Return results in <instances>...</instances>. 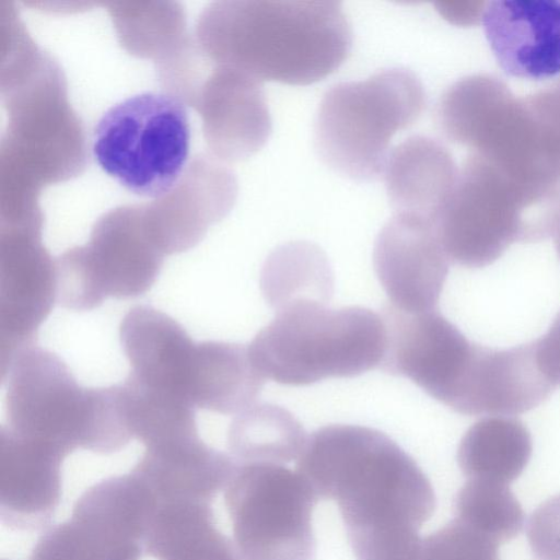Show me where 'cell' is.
<instances>
[{
  "label": "cell",
  "instance_id": "cell-1",
  "mask_svg": "<svg viewBox=\"0 0 560 560\" xmlns=\"http://www.w3.org/2000/svg\"><path fill=\"white\" fill-rule=\"evenodd\" d=\"M296 470L318 499L335 500L357 560H419V529L433 514V487L385 433L330 424L307 436Z\"/></svg>",
  "mask_w": 560,
  "mask_h": 560
},
{
  "label": "cell",
  "instance_id": "cell-2",
  "mask_svg": "<svg viewBox=\"0 0 560 560\" xmlns=\"http://www.w3.org/2000/svg\"><path fill=\"white\" fill-rule=\"evenodd\" d=\"M213 48L257 80L305 85L336 71L352 47L341 3L255 0L222 3L213 13Z\"/></svg>",
  "mask_w": 560,
  "mask_h": 560
},
{
  "label": "cell",
  "instance_id": "cell-3",
  "mask_svg": "<svg viewBox=\"0 0 560 560\" xmlns=\"http://www.w3.org/2000/svg\"><path fill=\"white\" fill-rule=\"evenodd\" d=\"M450 262L482 268L514 243H536L560 231V184H527L470 152L433 221Z\"/></svg>",
  "mask_w": 560,
  "mask_h": 560
},
{
  "label": "cell",
  "instance_id": "cell-4",
  "mask_svg": "<svg viewBox=\"0 0 560 560\" xmlns=\"http://www.w3.org/2000/svg\"><path fill=\"white\" fill-rule=\"evenodd\" d=\"M385 350L380 314L361 306L329 308L311 299L278 308L248 346L264 378L292 386L360 375L381 366Z\"/></svg>",
  "mask_w": 560,
  "mask_h": 560
},
{
  "label": "cell",
  "instance_id": "cell-5",
  "mask_svg": "<svg viewBox=\"0 0 560 560\" xmlns=\"http://www.w3.org/2000/svg\"><path fill=\"white\" fill-rule=\"evenodd\" d=\"M438 122L509 176L529 184H560V154L528 95L516 96L499 78L478 73L454 82L440 97Z\"/></svg>",
  "mask_w": 560,
  "mask_h": 560
},
{
  "label": "cell",
  "instance_id": "cell-6",
  "mask_svg": "<svg viewBox=\"0 0 560 560\" xmlns=\"http://www.w3.org/2000/svg\"><path fill=\"white\" fill-rule=\"evenodd\" d=\"M425 107V92L410 70L388 68L364 80L340 82L324 94L314 121L322 161L357 180L383 174L393 136L412 125Z\"/></svg>",
  "mask_w": 560,
  "mask_h": 560
},
{
  "label": "cell",
  "instance_id": "cell-7",
  "mask_svg": "<svg viewBox=\"0 0 560 560\" xmlns=\"http://www.w3.org/2000/svg\"><path fill=\"white\" fill-rule=\"evenodd\" d=\"M189 143L184 104L170 94L150 91L118 102L101 116L92 150L101 168L125 189L161 198L178 184Z\"/></svg>",
  "mask_w": 560,
  "mask_h": 560
},
{
  "label": "cell",
  "instance_id": "cell-8",
  "mask_svg": "<svg viewBox=\"0 0 560 560\" xmlns=\"http://www.w3.org/2000/svg\"><path fill=\"white\" fill-rule=\"evenodd\" d=\"M224 498L242 560L314 559L312 513L319 499L300 471L234 460Z\"/></svg>",
  "mask_w": 560,
  "mask_h": 560
},
{
  "label": "cell",
  "instance_id": "cell-9",
  "mask_svg": "<svg viewBox=\"0 0 560 560\" xmlns=\"http://www.w3.org/2000/svg\"><path fill=\"white\" fill-rule=\"evenodd\" d=\"M1 375L7 431L62 459L84 448L92 388L80 386L60 357L32 343L13 354Z\"/></svg>",
  "mask_w": 560,
  "mask_h": 560
},
{
  "label": "cell",
  "instance_id": "cell-10",
  "mask_svg": "<svg viewBox=\"0 0 560 560\" xmlns=\"http://www.w3.org/2000/svg\"><path fill=\"white\" fill-rule=\"evenodd\" d=\"M155 508L132 470L104 479L80 497L67 522L39 538L31 560H139Z\"/></svg>",
  "mask_w": 560,
  "mask_h": 560
},
{
  "label": "cell",
  "instance_id": "cell-11",
  "mask_svg": "<svg viewBox=\"0 0 560 560\" xmlns=\"http://www.w3.org/2000/svg\"><path fill=\"white\" fill-rule=\"evenodd\" d=\"M381 316L386 350L380 368L409 378L454 411L479 345L435 310L408 313L390 304Z\"/></svg>",
  "mask_w": 560,
  "mask_h": 560
},
{
  "label": "cell",
  "instance_id": "cell-12",
  "mask_svg": "<svg viewBox=\"0 0 560 560\" xmlns=\"http://www.w3.org/2000/svg\"><path fill=\"white\" fill-rule=\"evenodd\" d=\"M373 264L393 306L408 313L435 310L450 260L432 220L396 212L377 234Z\"/></svg>",
  "mask_w": 560,
  "mask_h": 560
},
{
  "label": "cell",
  "instance_id": "cell-13",
  "mask_svg": "<svg viewBox=\"0 0 560 560\" xmlns=\"http://www.w3.org/2000/svg\"><path fill=\"white\" fill-rule=\"evenodd\" d=\"M38 229L16 225L2 233L0 264L1 371L21 348L35 343L56 302L55 260Z\"/></svg>",
  "mask_w": 560,
  "mask_h": 560
},
{
  "label": "cell",
  "instance_id": "cell-14",
  "mask_svg": "<svg viewBox=\"0 0 560 560\" xmlns=\"http://www.w3.org/2000/svg\"><path fill=\"white\" fill-rule=\"evenodd\" d=\"M499 66L514 78L560 75V0H491L481 21Z\"/></svg>",
  "mask_w": 560,
  "mask_h": 560
},
{
  "label": "cell",
  "instance_id": "cell-15",
  "mask_svg": "<svg viewBox=\"0 0 560 560\" xmlns=\"http://www.w3.org/2000/svg\"><path fill=\"white\" fill-rule=\"evenodd\" d=\"M79 249L103 295L118 300L148 292L164 259L144 220L129 211L101 219L89 244Z\"/></svg>",
  "mask_w": 560,
  "mask_h": 560
},
{
  "label": "cell",
  "instance_id": "cell-16",
  "mask_svg": "<svg viewBox=\"0 0 560 560\" xmlns=\"http://www.w3.org/2000/svg\"><path fill=\"white\" fill-rule=\"evenodd\" d=\"M130 376L191 406L189 382L197 342L173 317L150 305L129 310L119 326Z\"/></svg>",
  "mask_w": 560,
  "mask_h": 560
},
{
  "label": "cell",
  "instance_id": "cell-17",
  "mask_svg": "<svg viewBox=\"0 0 560 560\" xmlns=\"http://www.w3.org/2000/svg\"><path fill=\"white\" fill-rule=\"evenodd\" d=\"M387 196L397 212L434 221L446 203L458 168L447 150L427 136H411L395 147L384 168Z\"/></svg>",
  "mask_w": 560,
  "mask_h": 560
},
{
  "label": "cell",
  "instance_id": "cell-18",
  "mask_svg": "<svg viewBox=\"0 0 560 560\" xmlns=\"http://www.w3.org/2000/svg\"><path fill=\"white\" fill-rule=\"evenodd\" d=\"M211 96V132L223 155L241 160L259 151L272 130L259 80L234 68L225 69L217 77Z\"/></svg>",
  "mask_w": 560,
  "mask_h": 560
},
{
  "label": "cell",
  "instance_id": "cell-19",
  "mask_svg": "<svg viewBox=\"0 0 560 560\" xmlns=\"http://www.w3.org/2000/svg\"><path fill=\"white\" fill-rule=\"evenodd\" d=\"M264 382L248 347L214 340L197 342L189 383L194 407L222 415L240 413L254 404Z\"/></svg>",
  "mask_w": 560,
  "mask_h": 560
},
{
  "label": "cell",
  "instance_id": "cell-20",
  "mask_svg": "<svg viewBox=\"0 0 560 560\" xmlns=\"http://www.w3.org/2000/svg\"><path fill=\"white\" fill-rule=\"evenodd\" d=\"M533 440L527 427L510 416H488L462 438L458 466L467 479L509 485L527 466Z\"/></svg>",
  "mask_w": 560,
  "mask_h": 560
},
{
  "label": "cell",
  "instance_id": "cell-21",
  "mask_svg": "<svg viewBox=\"0 0 560 560\" xmlns=\"http://www.w3.org/2000/svg\"><path fill=\"white\" fill-rule=\"evenodd\" d=\"M306 439L289 410L269 402L253 404L237 413L228 431V445L236 462L284 465L299 458Z\"/></svg>",
  "mask_w": 560,
  "mask_h": 560
},
{
  "label": "cell",
  "instance_id": "cell-22",
  "mask_svg": "<svg viewBox=\"0 0 560 560\" xmlns=\"http://www.w3.org/2000/svg\"><path fill=\"white\" fill-rule=\"evenodd\" d=\"M117 386L131 434L145 447L199 438L195 407L189 402L149 388L130 375Z\"/></svg>",
  "mask_w": 560,
  "mask_h": 560
},
{
  "label": "cell",
  "instance_id": "cell-23",
  "mask_svg": "<svg viewBox=\"0 0 560 560\" xmlns=\"http://www.w3.org/2000/svg\"><path fill=\"white\" fill-rule=\"evenodd\" d=\"M455 518L500 545L524 525L523 509L508 485L467 479L455 498Z\"/></svg>",
  "mask_w": 560,
  "mask_h": 560
},
{
  "label": "cell",
  "instance_id": "cell-24",
  "mask_svg": "<svg viewBox=\"0 0 560 560\" xmlns=\"http://www.w3.org/2000/svg\"><path fill=\"white\" fill-rule=\"evenodd\" d=\"M498 546L454 518L422 540L419 560H499Z\"/></svg>",
  "mask_w": 560,
  "mask_h": 560
},
{
  "label": "cell",
  "instance_id": "cell-25",
  "mask_svg": "<svg viewBox=\"0 0 560 560\" xmlns=\"http://www.w3.org/2000/svg\"><path fill=\"white\" fill-rule=\"evenodd\" d=\"M527 539L536 560H560V494L540 504L530 515Z\"/></svg>",
  "mask_w": 560,
  "mask_h": 560
},
{
  "label": "cell",
  "instance_id": "cell-26",
  "mask_svg": "<svg viewBox=\"0 0 560 560\" xmlns=\"http://www.w3.org/2000/svg\"><path fill=\"white\" fill-rule=\"evenodd\" d=\"M532 343L539 372L553 389L560 387V312L548 330Z\"/></svg>",
  "mask_w": 560,
  "mask_h": 560
},
{
  "label": "cell",
  "instance_id": "cell-27",
  "mask_svg": "<svg viewBox=\"0 0 560 560\" xmlns=\"http://www.w3.org/2000/svg\"><path fill=\"white\" fill-rule=\"evenodd\" d=\"M483 1L441 2L438 10L450 22L459 25H470L481 21Z\"/></svg>",
  "mask_w": 560,
  "mask_h": 560
},
{
  "label": "cell",
  "instance_id": "cell-28",
  "mask_svg": "<svg viewBox=\"0 0 560 560\" xmlns=\"http://www.w3.org/2000/svg\"><path fill=\"white\" fill-rule=\"evenodd\" d=\"M168 560H241L229 538H222L203 548Z\"/></svg>",
  "mask_w": 560,
  "mask_h": 560
},
{
  "label": "cell",
  "instance_id": "cell-29",
  "mask_svg": "<svg viewBox=\"0 0 560 560\" xmlns=\"http://www.w3.org/2000/svg\"><path fill=\"white\" fill-rule=\"evenodd\" d=\"M555 242H556V247H557L558 255H559V257H560V231H559V233L556 235V237H555Z\"/></svg>",
  "mask_w": 560,
  "mask_h": 560
},
{
  "label": "cell",
  "instance_id": "cell-30",
  "mask_svg": "<svg viewBox=\"0 0 560 560\" xmlns=\"http://www.w3.org/2000/svg\"><path fill=\"white\" fill-rule=\"evenodd\" d=\"M556 85H557V88H558V89H559V91H560V81H559Z\"/></svg>",
  "mask_w": 560,
  "mask_h": 560
}]
</instances>
